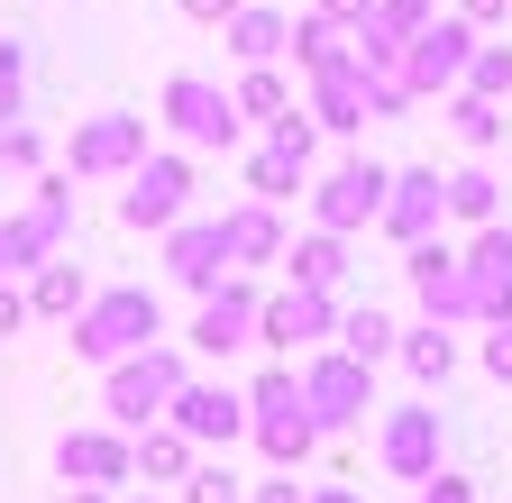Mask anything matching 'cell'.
<instances>
[{
  "label": "cell",
  "mask_w": 512,
  "mask_h": 503,
  "mask_svg": "<svg viewBox=\"0 0 512 503\" xmlns=\"http://www.w3.org/2000/svg\"><path fill=\"white\" fill-rule=\"evenodd\" d=\"M439 183H448V220H467V229H485L503 211V183L485 165H458V174H439Z\"/></svg>",
  "instance_id": "4dcf8cb0"
},
{
  "label": "cell",
  "mask_w": 512,
  "mask_h": 503,
  "mask_svg": "<svg viewBox=\"0 0 512 503\" xmlns=\"http://www.w3.org/2000/svg\"><path fill=\"white\" fill-rule=\"evenodd\" d=\"M128 503H165V494H128Z\"/></svg>",
  "instance_id": "681fc988"
},
{
  "label": "cell",
  "mask_w": 512,
  "mask_h": 503,
  "mask_svg": "<svg viewBox=\"0 0 512 503\" xmlns=\"http://www.w3.org/2000/svg\"><path fill=\"white\" fill-rule=\"evenodd\" d=\"M165 421L192 439V449H229V439H247V394H229V385H202V375H192V385L165 403Z\"/></svg>",
  "instance_id": "9a60e30c"
},
{
  "label": "cell",
  "mask_w": 512,
  "mask_h": 503,
  "mask_svg": "<svg viewBox=\"0 0 512 503\" xmlns=\"http://www.w3.org/2000/svg\"><path fill=\"white\" fill-rule=\"evenodd\" d=\"M284 55H293L302 74H348V65H357V46H348V28H330L320 10H302V19H293V46H284Z\"/></svg>",
  "instance_id": "484cf974"
},
{
  "label": "cell",
  "mask_w": 512,
  "mask_h": 503,
  "mask_svg": "<svg viewBox=\"0 0 512 503\" xmlns=\"http://www.w3.org/2000/svg\"><path fill=\"white\" fill-rule=\"evenodd\" d=\"M138 156H147V119L138 110H92V119H74V138H64V174L74 183H119Z\"/></svg>",
  "instance_id": "52a82bcc"
},
{
  "label": "cell",
  "mask_w": 512,
  "mask_h": 503,
  "mask_svg": "<svg viewBox=\"0 0 512 503\" xmlns=\"http://www.w3.org/2000/svg\"><path fill=\"white\" fill-rule=\"evenodd\" d=\"M311 503H366V494H357V485H320Z\"/></svg>",
  "instance_id": "7dc6e473"
},
{
  "label": "cell",
  "mask_w": 512,
  "mask_h": 503,
  "mask_svg": "<svg viewBox=\"0 0 512 503\" xmlns=\"http://www.w3.org/2000/svg\"><path fill=\"white\" fill-rule=\"evenodd\" d=\"M165 275H174L183 293H211V284L229 275V247H220V220H192V211H183V220L165 229Z\"/></svg>",
  "instance_id": "e0dca14e"
},
{
  "label": "cell",
  "mask_w": 512,
  "mask_h": 503,
  "mask_svg": "<svg viewBox=\"0 0 512 503\" xmlns=\"http://www.w3.org/2000/svg\"><path fill=\"white\" fill-rule=\"evenodd\" d=\"M330 348H348L357 366H384V357H394V348H403V330H394V321H384V311H375V302H357V311H339V339H330Z\"/></svg>",
  "instance_id": "f1b7e54d"
},
{
  "label": "cell",
  "mask_w": 512,
  "mask_h": 503,
  "mask_svg": "<svg viewBox=\"0 0 512 503\" xmlns=\"http://www.w3.org/2000/svg\"><path fill=\"white\" fill-rule=\"evenodd\" d=\"M302 183H311V156H302V147H275V138H266V147L247 156V193H256V202H275V211H284Z\"/></svg>",
  "instance_id": "4316f807"
},
{
  "label": "cell",
  "mask_w": 512,
  "mask_h": 503,
  "mask_svg": "<svg viewBox=\"0 0 512 503\" xmlns=\"http://www.w3.org/2000/svg\"><path fill=\"white\" fill-rule=\"evenodd\" d=\"M320 339H339V302L320 284H284V293L256 302V348L293 357V348H320Z\"/></svg>",
  "instance_id": "9c48e42d"
},
{
  "label": "cell",
  "mask_w": 512,
  "mask_h": 503,
  "mask_svg": "<svg viewBox=\"0 0 512 503\" xmlns=\"http://www.w3.org/2000/svg\"><path fill=\"white\" fill-rule=\"evenodd\" d=\"M311 10L330 19V28H366V19H375V0H311Z\"/></svg>",
  "instance_id": "7bdbcfd3"
},
{
  "label": "cell",
  "mask_w": 512,
  "mask_h": 503,
  "mask_svg": "<svg viewBox=\"0 0 512 503\" xmlns=\"http://www.w3.org/2000/svg\"><path fill=\"white\" fill-rule=\"evenodd\" d=\"M293 375H302V412H311V430H357V421L375 412V366H357L348 348H311Z\"/></svg>",
  "instance_id": "3957f363"
},
{
  "label": "cell",
  "mask_w": 512,
  "mask_h": 503,
  "mask_svg": "<svg viewBox=\"0 0 512 503\" xmlns=\"http://www.w3.org/2000/svg\"><path fill=\"white\" fill-rule=\"evenodd\" d=\"M458 19H467V28H476V37H494V28H503V19H512V0H458Z\"/></svg>",
  "instance_id": "b9f144b4"
},
{
  "label": "cell",
  "mask_w": 512,
  "mask_h": 503,
  "mask_svg": "<svg viewBox=\"0 0 512 503\" xmlns=\"http://www.w3.org/2000/svg\"><path fill=\"white\" fill-rule=\"evenodd\" d=\"M220 247H229V275H238V266H284V211L256 202V193L229 202V211H220Z\"/></svg>",
  "instance_id": "ac0fdd59"
},
{
  "label": "cell",
  "mask_w": 512,
  "mask_h": 503,
  "mask_svg": "<svg viewBox=\"0 0 512 503\" xmlns=\"http://www.w3.org/2000/svg\"><path fill=\"white\" fill-rule=\"evenodd\" d=\"M284 275H293V284H320V293H339V275H348V238H339V229L284 238Z\"/></svg>",
  "instance_id": "d4e9b609"
},
{
  "label": "cell",
  "mask_w": 512,
  "mask_h": 503,
  "mask_svg": "<svg viewBox=\"0 0 512 503\" xmlns=\"http://www.w3.org/2000/svg\"><path fill=\"white\" fill-rule=\"evenodd\" d=\"M256 293L247 275H220L211 293H202V311H192V348L202 357H238V348H256Z\"/></svg>",
  "instance_id": "7c38bea8"
},
{
  "label": "cell",
  "mask_w": 512,
  "mask_h": 503,
  "mask_svg": "<svg viewBox=\"0 0 512 503\" xmlns=\"http://www.w3.org/2000/svg\"><path fill=\"white\" fill-rule=\"evenodd\" d=\"M448 138H458L467 156H485V147L503 138V101H485V92L458 83V92H448Z\"/></svg>",
  "instance_id": "f546056e"
},
{
  "label": "cell",
  "mask_w": 512,
  "mask_h": 503,
  "mask_svg": "<svg viewBox=\"0 0 512 503\" xmlns=\"http://www.w3.org/2000/svg\"><path fill=\"white\" fill-rule=\"evenodd\" d=\"M467 92H485V101H512V46L476 37V65H467Z\"/></svg>",
  "instance_id": "d6a6232c"
},
{
  "label": "cell",
  "mask_w": 512,
  "mask_h": 503,
  "mask_svg": "<svg viewBox=\"0 0 512 503\" xmlns=\"http://www.w3.org/2000/svg\"><path fill=\"white\" fill-rule=\"evenodd\" d=\"M64 503H110V494H101V485H74V494H64Z\"/></svg>",
  "instance_id": "c3c4849f"
},
{
  "label": "cell",
  "mask_w": 512,
  "mask_h": 503,
  "mask_svg": "<svg viewBox=\"0 0 512 503\" xmlns=\"http://www.w3.org/2000/svg\"><path fill=\"white\" fill-rule=\"evenodd\" d=\"M220 46L238 55V65H275V55L293 46V19L275 10V0H238V10L220 19Z\"/></svg>",
  "instance_id": "d6986e66"
},
{
  "label": "cell",
  "mask_w": 512,
  "mask_h": 503,
  "mask_svg": "<svg viewBox=\"0 0 512 503\" xmlns=\"http://www.w3.org/2000/svg\"><path fill=\"white\" fill-rule=\"evenodd\" d=\"M192 385V366H183V348H138V357H119V366H101V412H110V430H147V421H165V403Z\"/></svg>",
  "instance_id": "7a4b0ae2"
},
{
  "label": "cell",
  "mask_w": 512,
  "mask_h": 503,
  "mask_svg": "<svg viewBox=\"0 0 512 503\" xmlns=\"http://www.w3.org/2000/svg\"><path fill=\"white\" fill-rule=\"evenodd\" d=\"M394 357L412 366V385H430V394H439V385H448V375H458V330H439V321H412Z\"/></svg>",
  "instance_id": "83f0119b"
},
{
  "label": "cell",
  "mask_w": 512,
  "mask_h": 503,
  "mask_svg": "<svg viewBox=\"0 0 512 503\" xmlns=\"http://www.w3.org/2000/svg\"><path fill=\"white\" fill-rule=\"evenodd\" d=\"M403 275H412V293H421V321H439V330H467V321H476V284H467V266H458V247H439V238L403 247Z\"/></svg>",
  "instance_id": "30bf717a"
},
{
  "label": "cell",
  "mask_w": 512,
  "mask_h": 503,
  "mask_svg": "<svg viewBox=\"0 0 512 503\" xmlns=\"http://www.w3.org/2000/svg\"><path fill=\"white\" fill-rule=\"evenodd\" d=\"M403 110H421L403 74H366V119H403Z\"/></svg>",
  "instance_id": "f35d334b"
},
{
  "label": "cell",
  "mask_w": 512,
  "mask_h": 503,
  "mask_svg": "<svg viewBox=\"0 0 512 503\" xmlns=\"http://www.w3.org/2000/svg\"><path fill=\"white\" fill-rule=\"evenodd\" d=\"M83 302H92V275H83L74 257H46V266L28 275V321H74Z\"/></svg>",
  "instance_id": "7402d4cb"
},
{
  "label": "cell",
  "mask_w": 512,
  "mask_h": 503,
  "mask_svg": "<svg viewBox=\"0 0 512 503\" xmlns=\"http://www.w3.org/2000/svg\"><path fill=\"white\" fill-rule=\"evenodd\" d=\"M229 10H238V0H183V19H202V28H220Z\"/></svg>",
  "instance_id": "bcb514c9"
},
{
  "label": "cell",
  "mask_w": 512,
  "mask_h": 503,
  "mask_svg": "<svg viewBox=\"0 0 512 503\" xmlns=\"http://www.w3.org/2000/svg\"><path fill=\"white\" fill-rule=\"evenodd\" d=\"M19 229L46 247V257H64V238H74V174H37V193H28Z\"/></svg>",
  "instance_id": "ffe728a7"
},
{
  "label": "cell",
  "mask_w": 512,
  "mask_h": 503,
  "mask_svg": "<svg viewBox=\"0 0 512 503\" xmlns=\"http://www.w3.org/2000/svg\"><path fill=\"white\" fill-rule=\"evenodd\" d=\"M119 183H128V193H119V229H156V238H165V229L192 211V156H183V147H147Z\"/></svg>",
  "instance_id": "277c9868"
},
{
  "label": "cell",
  "mask_w": 512,
  "mask_h": 503,
  "mask_svg": "<svg viewBox=\"0 0 512 503\" xmlns=\"http://www.w3.org/2000/svg\"><path fill=\"white\" fill-rule=\"evenodd\" d=\"M156 119H165L183 147H202V156H229V147H238V129H247L238 101H229L211 74H174V83H165V101H156Z\"/></svg>",
  "instance_id": "8992f818"
},
{
  "label": "cell",
  "mask_w": 512,
  "mask_h": 503,
  "mask_svg": "<svg viewBox=\"0 0 512 503\" xmlns=\"http://www.w3.org/2000/svg\"><path fill=\"white\" fill-rule=\"evenodd\" d=\"M229 101H238V119H266V129H275V119L293 110V83H284L275 65H247V74L229 83Z\"/></svg>",
  "instance_id": "1f68e13d"
},
{
  "label": "cell",
  "mask_w": 512,
  "mask_h": 503,
  "mask_svg": "<svg viewBox=\"0 0 512 503\" xmlns=\"http://www.w3.org/2000/svg\"><path fill=\"white\" fill-rule=\"evenodd\" d=\"M485 375H494V385H512V321L485 339Z\"/></svg>",
  "instance_id": "ee69618b"
},
{
  "label": "cell",
  "mask_w": 512,
  "mask_h": 503,
  "mask_svg": "<svg viewBox=\"0 0 512 503\" xmlns=\"http://www.w3.org/2000/svg\"><path fill=\"white\" fill-rule=\"evenodd\" d=\"M375 467L394 485H430L439 476V412L430 403H394L375 421Z\"/></svg>",
  "instance_id": "8fae6325"
},
{
  "label": "cell",
  "mask_w": 512,
  "mask_h": 503,
  "mask_svg": "<svg viewBox=\"0 0 512 503\" xmlns=\"http://www.w3.org/2000/svg\"><path fill=\"white\" fill-rule=\"evenodd\" d=\"M28 110V46L19 37H0V129Z\"/></svg>",
  "instance_id": "e575fe53"
},
{
  "label": "cell",
  "mask_w": 512,
  "mask_h": 503,
  "mask_svg": "<svg viewBox=\"0 0 512 503\" xmlns=\"http://www.w3.org/2000/svg\"><path fill=\"white\" fill-rule=\"evenodd\" d=\"M64 330H74V357L119 366V357H138V348L165 339V302H156L147 284H92V302H83Z\"/></svg>",
  "instance_id": "6da1fadb"
},
{
  "label": "cell",
  "mask_w": 512,
  "mask_h": 503,
  "mask_svg": "<svg viewBox=\"0 0 512 503\" xmlns=\"http://www.w3.org/2000/svg\"><path fill=\"white\" fill-rule=\"evenodd\" d=\"M256 412H302V375H293V366H266V375L247 385V421H256Z\"/></svg>",
  "instance_id": "836d02e7"
},
{
  "label": "cell",
  "mask_w": 512,
  "mask_h": 503,
  "mask_svg": "<svg viewBox=\"0 0 512 503\" xmlns=\"http://www.w3.org/2000/svg\"><path fill=\"white\" fill-rule=\"evenodd\" d=\"M247 503H311V494H302L293 476H266V485H247Z\"/></svg>",
  "instance_id": "f6af8a7d"
},
{
  "label": "cell",
  "mask_w": 512,
  "mask_h": 503,
  "mask_svg": "<svg viewBox=\"0 0 512 503\" xmlns=\"http://www.w3.org/2000/svg\"><path fill=\"white\" fill-rule=\"evenodd\" d=\"M247 439H256V449H266V467L275 476H293L311 449H320V430H311V412H256L247 421Z\"/></svg>",
  "instance_id": "603a6c76"
},
{
  "label": "cell",
  "mask_w": 512,
  "mask_h": 503,
  "mask_svg": "<svg viewBox=\"0 0 512 503\" xmlns=\"http://www.w3.org/2000/svg\"><path fill=\"white\" fill-rule=\"evenodd\" d=\"M384 193H394V165H375V156H339L330 174L311 183V229L357 238V229L384 220Z\"/></svg>",
  "instance_id": "5b68a950"
},
{
  "label": "cell",
  "mask_w": 512,
  "mask_h": 503,
  "mask_svg": "<svg viewBox=\"0 0 512 503\" xmlns=\"http://www.w3.org/2000/svg\"><path fill=\"white\" fill-rule=\"evenodd\" d=\"M19 330H28V284L0 275V339H19Z\"/></svg>",
  "instance_id": "ab89813d"
},
{
  "label": "cell",
  "mask_w": 512,
  "mask_h": 503,
  "mask_svg": "<svg viewBox=\"0 0 512 503\" xmlns=\"http://www.w3.org/2000/svg\"><path fill=\"white\" fill-rule=\"evenodd\" d=\"M128 458H138L147 485H183V476H192V439H183L174 421H147V430H128Z\"/></svg>",
  "instance_id": "cb8c5ba5"
},
{
  "label": "cell",
  "mask_w": 512,
  "mask_h": 503,
  "mask_svg": "<svg viewBox=\"0 0 512 503\" xmlns=\"http://www.w3.org/2000/svg\"><path fill=\"white\" fill-rule=\"evenodd\" d=\"M430 19H439V0H375V28H394L403 46H412V37L430 28Z\"/></svg>",
  "instance_id": "74e56055"
},
{
  "label": "cell",
  "mask_w": 512,
  "mask_h": 503,
  "mask_svg": "<svg viewBox=\"0 0 512 503\" xmlns=\"http://www.w3.org/2000/svg\"><path fill=\"white\" fill-rule=\"evenodd\" d=\"M467 65H476V28L448 10V19H430L412 46H403V83H412V101H448L467 83Z\"/></svg>",
  "instance_id": "ba28073f"
},
{
  "label": "cell",
  "mask_w": 512,
  "mask_h": 503,
  "mask_svg": "<svg viewBox=\"0 0 512 503\" xmlns=\"http://www.w3.org/2000/svg\"><path fill=\"white\" fill-rule=\"evenodd\" d=\"M174 503H247V485L211 458V467H192V476H183V494H174Z\"/></svg>",
  "instance_id": "d590c367"
},
{
  "label": "cell",
  "mask_w": 512,
  "mask_h": 503,
  "mask_svg": "<svg viewBox=\"0 0 512 503\" xmlns=\"http://www.w3.org/2000/svg\"><path fill=\"white\" fill-rule=\"evenodd\" d=\"M311 129H330V138H357L366 129V74H311Z\"/></svg>",
  "instance_id": "44dd1931"
},
{
  "label": "cell",
  "mask_w": 512,
  "mask_h": 503,
  "mask_svg": "<svg viewBox=\"0 0 512 503\" xmlns=\"http://www.w3.org/2000/svg\"><path fill=\"white\" fill-rule=\"evenodd\" d=\"M412 503H476V476H448V467H439V476H430Z\"/></svg>",
  "instance_id": "60d3db41"
},
{
  "label": "cell",
  "mask_w": 512,
  "mask_h": 503,
  "mask_svg": "<svg viewBox=\"0 0 512 503\" xmlns=\"http://www.w3.org/2000/svg\"><path fill=\"white\" fill-rule=\"evenodd\" d=\"M439 220H448V183H439V165H403L394 174V193H384V238L394 247H421V238H439Z\"/></svg>",
  "instance_id": "4fadbf2b"
},
{
  "label": "cell",
  "mask_w": 512,
  "mask_h": 503,
  "mask_svg": "<svg viewBox=\"0 0 512 503\" xmlns=\"http://www.w3.org/2000/svg\"><path fill=\"white\" fill-rule=\"evenodd\" d=\"M55 476H64V485H101V494H110V485H138L128 430H110V421H101V430H64V439H55Z\"/></svg>",
  "instance_id": "5bb4252c"
},
{
  "label": "cell",
  "mask_w": 512,
  "mask_h": 503,
  "mask_svg": "<svg viewBox=\"0 0 512 503\" xmlns=\"http://www.w3.org/2000/svg\"><path fill=\"white\" fill-rule=\"evenodd\" d=\"M37 165H46V138L28 119H10V129H0V174H37Z\"/></svg>",
  "instance_id": "8d00e7d4"
},
{
  "label": "cell",
  "mask_w": 512,
  "mask_h": 503,
  "mask_svg": "<svg viewBox=\"0 0 512 503\" xmlns=\"http://www.w3.org/2000/svg\"><path fill=\"white\" fill-rule=\"evenodd\" d=\"M458 266H467V284H476V321L503 330V321H512V229L485 220V229L458 247Z\"/></svg>",
  "instance_id": "2e32d148"
}]
</instances>
